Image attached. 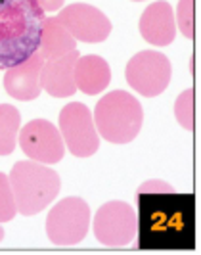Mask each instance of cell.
<instances>
[{
  "label": "cell",
  "instance_id": "cell-1",
  "mask_svg": "<svg viewBox=\"0 0 201 255\" xmlns=\"http://www.w3.org/2000/svg\"><path fill=\"white\" fill-rule=\"evenodd\" d=\"M142 242L146 248H186L194 236V204L163 180H148L138 190Z\"/></svg>",
  "mask_w": 201,
  "mask_h": 255
},
{
  "label": "cell",
  "instance_id": "cell-2",
  "mask_svg": "<svg viewBox=\"0 0 201 255\" xmlns=\"http://www.w3.org/2000/svg\"><path fill=\"white\" fill-rule=\"evenodd\" d=\"M44 13L37 0H0V67L19 65L38 50Z\"/></svg>",
  "mask_w": 201,
  "mask_h": 255
},
{
  "label": "cell",
  "instance_id": "cell-3",
  "mask_svg": "<svg viewBox=\"0 0 201 255\" xmlns=\"http://www.w3.org/2000/svg\"><path fill=\"white\" fill-rule=\"evenodd\" d=\"M13 198L17 213L33 217L46 209L56 200L62 188L60 175L44 163L38 161H17L10 171Z\"/></svg>",
  "mask_w": 201,
  "mask_h": 255
},
{
  "label": "cell",
  "instance_id": "cell-4",
  "mask_svg": "<svg viewBox=\"0 0 201 255\" xmlns=\"http://www.w3.org/2000/svg\"><path fill=\"white\" fill-rule=\"evenodd\" d=\"M144 123L140 102L125 90L107 92L94 110V125L100 138L111 144H128L138 136Z\"/></svg>",
  "mask_w": 201,
  "mask_h": 255
},
{
  "label": "cell",
  "instance_id": "cell-5",
  "mask_svg": "<svg viewBox=\"0 0 201 255\" xmlns=\"http://www.w3.org/2000/svg\"><path fill=\"white\" fill-rule=\"evenodd\" d=\"M90 229V207L83 198H65L46 217V234L54 246H77Z\"/></svg>",
  "mask_w": 201,
  "mask_h": 255
},
{
  "label": "cell",
  "instance_id": "cell-6",
  "mask_svg": "<svg viewBox=\"0 0 201 255\" xmlns=\"http://www.w3.org/2000/svg\"><path fill=\"white\" fill-rule=\"evenodd\" d=\"M126 83L146 98L159 96L171 83L173 67L169 58L155 50H142L126 64Z\"/></svg>",
  "mask_w": 201,
  "mask_h": 255
},
{
  "label": "cell",
  "instance_id": "cell-7",
  "mask_svg": "<svg viewBox=\"0 0 201 255\" xmlns=\"http://www.w3.org/2000/svg\"><path fill=\"white\" fill-rule=\"evenodd\" d=\"M136 230V213L125 202H107L94 215V236L101 246L126 248L134 242Z\"/></svg>",
  "mask_w": 201,
  "mask_h": 255
},
{
  "label": "cell",
  "instance_id": "cell-8",
  "mask_svg": "<svg viewBox=\"0 0 201 255\" xmlns=\"http://www.w3.org/2000/svg\"><path fill=\"white\" fill-rule=\"evenodd\" d=\"M60 132L67 150L75 157H90L100 148L94 117L85 104L71 102L60 112Z\"/></svg>",
  "mask_w": 201,
  "mask_h": 255
},
{
  "label": "cell",
  "instance_id": "cell-9",
  "mask_svg": "<svg viewBox=\"0 0 201 255\" xmlns=\"http://www.w3.org/2000/svg\"><path fill=\"white\" fill-rule=\"evenodd\" d=\"M19 146L29 159L54 165L63 159L65 142L60 128L46 119H31L19 130Z\"/></svg>",
  "mask_w": 201,
  "mask_h": 255
},
{
  "label": "cell",
  "instance_id": "cell-10",
  "mask_svg": "<svg viewBox=\"0 0 201 255\" xmlns=\"http://www.w3.org/2000/svg\"><path fill=\"white\" fill-rule=\"evenodd\" d=\"M58 19L81 42H103L111 33V21L105 13L92 4L77 2L65 6Z\"/></svg>",
  "mask_w": 201,
  "mask_h": 255
},
{
  "label": "cell",
  "instance_id": "cell-11",
  "mask_svg": "<svg viewBox=\"0 0 201 255\" xmlns=\"http://www.w3.org/2000/svg\"><path fill=\"white\" fill-rule=\"evenodd\" d=\"M44 65L42 56L38 54V50L29 56L25 62H21L19 65H13L10 69H6L4 75V89L6 92L21 102H31L37 100L40 94V69Z\"/></svg>",
  "mask_w": 201,
  "mask_h": 255
},
{
  "label": "cell",
  "instance_id": "cell-12",
  "mask_svg": "<svg viewBox=\"0 0 201 255\" xmlns=\"http://www.w3.org/2000/svg\"><path fill=\"white\" fill-rule=\"evenodd\" d=\"M140 35L153 46H169L176 37L175 12L169 2H153L140 17Z\"/></svg>",
  "mask_w": 201,
  "mask_h": 255
},
{
  "label": "cell",
  "instance_id": "cell-13",
  "mask_svg": "<svg viewBox=\"0 0 201 255\" xmlns=\"http://www.w3.org/2000/svg\"><path fill=\"white\" fill-rule=\"evenodd\" d=\"M79 52L73 50L62 58L44 62L40 69V87L54 98H67L77 92L75 85V64Z\"/></svg>",
  "mask_w": 201,
  "mask_h": 255
},
{
  "label": "cell",
  "instance_id": "cell-14",
  "mask_svg": "<svg viewBox=\"0 0 201 255\" xmlns=\"http://www.w3.org/2000/svg\"><path fill=\"white\" fill-rule=\"evenodd\" d=\"M111 83V69L109 64L96 54L79 56L75 64V85L77 90L85 92L88 96L100 94Z\"/></svg>",
  "mask_w": 201,
  "mask_h": 255
},
{
  "label": "cell",
  "instance_id": "cell-15",
  "mask_svg": "<svg viewBox=\"0 0 201 255\" xmlns=\"http://www.w3.org/2000/svg\"><path fill=\"white\" fill-rule=\"evenodd\" d=\"M73 50H77L75 37L63 27L58 15L44 17L40 27V38H38V54L42 56V60L50 62Z\"/></svg>",
  "mask_w": 201,
  "mask_h": 255
},
{
  "label": "cell",
  "instance_id": "cell-16",
  "mask_svg": "<svg viewBox=\"0 0 201 255\" xmlns=\"http://www.w3.org/2000/svg\"><path fill=\"white\" fill-rule=\"evenodd\" d=\"M21 114L10 104H0V155H10L17 142Z\"/></svg>",
  "mask_w": 201,
  "mask_h": 255
},
{
  "label": "cell",
  "instance_id": "cell-17",
  "mask_svg": "<svg viewBox=\"0 0 201 255\" xmlns=\"http://www.w3.org/2000/svg\"><path fill=\"white\" fill-rule=\"evenodd\" d=\"M196 102H194V90H184L175 102V115L176 121L180 123V127L186 130H194L196 123Z\"/></svg>",
  "mask_w": 201,
  "mask_h": 255
},
{
  "label": "cell",
  "instance_id": "cell-18",
  "mask_svg": "<svg viewBox=\"0 0 201 255\" xmlns=\"http://www.w3.org/2000/svg\"><path fill=\"white\" fill-rule=\"evenodd\" d=\"M15 215H17V205H15V198H13L10 177L0 173V225L12 221Z\"/></svg>",
  "mask_w": 201,
  "mask_h": 255
},
{
  "label": "cell",
  "instance_id": "cell-19",
  "mask_svg": "<svg viewBox=\"0 0 201 255\" xmlns=\"http://www.w3.org/2000/svg\"><path fill=\"white\" fill-rule=\"evenodd\" d=\"M194 13H196V10H194V0H178L175 21L178 31L186 38H194V31H196Z\"/></svg>",
  "mask_w": 201,
  "mask_h": 255
},
{
  "label": "cell",
  "instance_id": "cell-20",
  "mask_svg": "<svg viewBox=\"0 0 201 255\" xmlns=\"http://www.w3.org/2000/svg\"><path fill=\"white\" fill-rule=\"evenodd\" d=\"M38 6L44 10V12H56L63 6L65 0H37Z\"/></svg>",
  "mask_w": 201,
  "mask_h": 255
},
{
  "label": "cell",
  "instance_id": "cell-21",
  "mask_svg": "<svg viewBox=\"0 0 201 255\" xmlns=\"http://www.w3.org/2000/svg\"><path fill=\"white\" fill-rule=\"evenodd\" d=\"M2 240H4V229L0 227V242H2Z\"/></svg>",
  "mask_w": 201,
  "mask_h": 255
},
{
  "label": "cell",
  "instance_id": "cell-22",
  "mask_svg": "<svg viewBox=\"0 0 201 255\" xmlns=\"http://www.w3.org/2000/svg\"><path fill=\"white\" fill-rule=\"evenodd\" d=\"M134 2H140V0H134Z\"/></svg>",
  "mask_w": 201,
  "mask_h": 255
}]
</instances>
